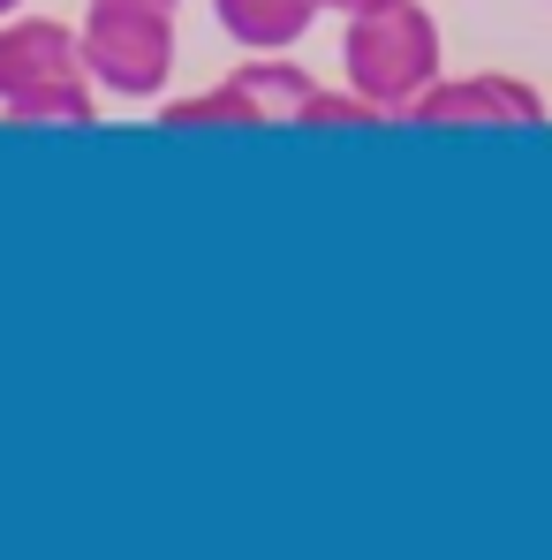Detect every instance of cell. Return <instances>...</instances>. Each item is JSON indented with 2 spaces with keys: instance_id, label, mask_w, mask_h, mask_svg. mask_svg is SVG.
Returning <instances> with one entry per match:
<instances>
[{
  "instance_id": "obj_1",
  "label": "cell",
  "mask_w": 552,
  "mask_h": 560,
  "mask_svg": "<svg viewBox=\"0 0 552 560\" xmlns=\"http://www.w3.org/2000/svg\"><path fill=\"white\" fill-rule=\"evenodd\" d=\"M98 84L84 69V38L54 15H0V121H61L84 129Z\"/></svg>"
},
{
  "instance_id": "obj_2",
  "label": "cell",
  "mask_w": 552,
  "mask_h": 560,
  "mask_svg": "<svg viewBox=\"0 0 552 560\" xmlns=\"http://www.w3.org/2000/svg\"><path fill=\"white\" fill-rule=\"evenodd\" d=\"M439 61H447V46H439V23H432L424 0L364 8V15H349V31H341V77H349V92L371 98L386 121L409 114L416 98L439 84Z\"/></svg>"
},
{
  "instance_id": "obj_3",
  "label": "cell",
  "mask_w": 552,
  "mask_h": 560,
  "mask_svg": "<svg viewBox=\"0 0 552 560\" xmlns=\"http://www.w3.org/2000/svg\"><path fill=\"white\" fill-rule=\"evenodd\" d=\"M84 38V69L106 98H144L167 92L175 77V8H152V0H92V15L77 23Z\"/></svg>"
},
{
  "instance_id": "obj_4",
  "label": "cell",
  "mask_w": 552,
  "mask_h": 560,
  "mask_svg": "<svg viewBox=\"0 0 552 560\" xmlns=\"http://www.w3.org/2000/svg\"><path fill=\"white\" fill-rule=\"evenodd\" d=\"M318 98V77L303 61H243L235 77H220L197 98H167V129H212V121H243V129H273V121H303Z\"/></svg>"
},
{
  "instance_id": "obj_5",
  "label": "cell",
  "mask_w": 552,
  "mask_h": 560,
  "mask_svg": "<svg viewBox=\"0 0 552 560\" xmlns=\"http://www.w3.org/2000/svg\"><path fill=\"white\" fill-rule=\"evenodd\" d=\"M409 121H432V129H461V121H484V129H522V121H545V92L507 77V69H484V77H439L432 92L409 106Z\"/></svg>"
},
{
  "instance_id": "obj_6",
  "label": "cell",
  "mask_w": 552,
  "mask_h": 560,
  "mask_svg": "<svg viewBox=\"0 0 552 560\" xmlns=\"http://www.w3.org/2000/svg\"><path fill=\"white\" fill-rule=\"evenodd\" d=\"M212 15H220V31L235 38V46H250V54H287V46H303V31L326 15L318 0H212Z\"/></svg>"
},
{
  "instance_id": "obj_7",
  "label": "cell",
  "mask_w": 552,
  "mask_h": 560,
  "mask_svg": "<svg viewBox=\"0 0 552 560\" xmlns=\"http://www.w3.org/2000/svg\"><path fill=\"white\" fill-rule=\"evenodd\" d=\"M318 8H341V15H364V8H386V0H318Z\"/></svg>"
},
{
  "instance_id": "obj_8",
  "label": "cell",
  "mask_w": 552,
  "mask_h": 560,
  "mask_svg": "<svg viewBox=\"0 0 552 560\" xmlns=\"http://www.w3.org/2000/svg\"><path fill=\"white\" fill-rule=\"evenodd\" d=\"M0 15H23V0H0Z\"/></svg>"
},
{
  "instance_id": "obj_9",
  "label": "cell",
  "mask_w": 552,
  "mask_h": 560,
  "mask_svg": "<svg viewBox=\"0 0 552 560\" xmlns=\"http://www.w3.org/2000/svg\"><path fill=\"white\" fill-rule=\"evenodd\" d=\"M152 8H175V0H152Z\"/></svg>"
}]
</instances>
